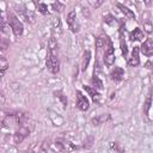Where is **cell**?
I'll return each mask as SVG.
<instances>
[{"label":"cell","mask_w":153,"mask_h":153,"mask_svg":"<svg viewBox=\"0 0 153 153\" xmlns=\"http://www.w3.org/2000/svg\"><path fill=\"white\" fill-rule=\"evenodd\" d=\"M55 147H56L57 151H61V152H66V151L68 152V151H74L75 149V147L66 140H56Z\"/></svg>","instance_id":"cell-7"},{"label":"cell","mask_w":153,"mask_h":153,"mask_svg":"<svg viewBox=\"0 0 153 153\" xmlns=\"http://www.w3.org/2000/svg\"><path fill=\"white\" fill-rule=\"evenodd\" d=\"M1 31H2L4 33L7 32V24H6V19H5L4 16H2V20H1Z\"/></svg>","instance_id":"cell-24"},{"label":"cell","mask_w":153,"mask_h":153,"mask_svg":"<svg viewBox=\"0 0 153 153\" xmlns=\"http://www.w3.org/2000/svg\"><path fill=\"white\" fill-rule=\"evenodd\" d=\"M142 24H143V29H145V31L147 33H151L153 31V24L151 23L149 19H146L145 22H142Z\"/></svg>","instance_id":"cell-19"},{"label":"cell","mask_w":153,"mask_h":153,"mask_svg":"<svg viewBox=\"0 0 153 153\" xmlns=\"http://www.w3.org/2000/svg\"><path fill=\"white\" fill-rule=\"evenodd\" d=\"M38 11L41 13H43V14H47L48 13V6L45 4H43V2H39L38 4Z\"/></svg>","instance_id":"cell-22"},{"label":"cell","mask_w":153,"mask_h":153,"mask_svg":"<svg viewBox=\"0 0 153 153\" xmlns=\"http://www.w3.org/2000/svg\"><path fill=\"white\" fill-rule=\"evenodd\" d=\"M140 50L142 51L143 55L146 56H152L153 55V39L152 38H147L142 45L140 47Z\"/></svg>","instance_id":"cell-8"},{"label":"cell","mask_w":153,"mask_h":153,"mask_svg":"<svg viewBox=\"0 0 153 153\" xmlns=\"http://www.w3.org/2000/svg\"><path fill=\"white\" fill-rule=\"evenodd\" d=\"M45 65H47V68H48V71L50 73H53V74L59 73V71H60V62H59V59H57V55H56L55 51H49V54L47 56Z\"/></svg>","instance_id":"cell-1"},{"label":"cell","mask_w":153,"mask_h":153,"mask_svg":"<svg viewBox=\"0 0 153 153\" xmlns=\"http://www.w3.org/2000/svg\"><path fill=\"white\" fill-rule=\"evenodd\" d=\"M8 25L11 26V29H12V31H13L16 37H20L23 35V30H24L23 24L13 13L8 14Z\"/></svg>","instance_id":"cell-2"},{"label":"cell","mask_w":153,"mask_h":153,"mask_svg":"<svg viewBox=\"0 0 153 153\" xmlns=\"http://www.w3.org/2000/svg\"><path fill=\"white\" fill-rule=\"evenodd\" d=\"M114 62H115V51H114L112 44L109 43V47H108V49H106V51L104 54V63L108 67H110V66L114 65Z\"/></svg>","instance_id":"cell-6"},{"label":"cell","mask_w":153,"mask_h":153,"mask_svg":"<svg viewBox=\"0 0 153 153\" xmlns=\"http://www.w3.org/2000/svg\"><path fill=\"white\" fill-rule=\"evenodd\" d=\"M0 67H1V76H2L4 73H5V71H6L7 67H8V62H7V60H6L4 56L0 57Z\"/></svg>","instance_id":"cell-20"},{"label":"cell","mask_w":153,"mask_h":153,"mask_svg":"<svg viewBox=\"0 0 153 153\" xmlns=\"http://www.w3.org/2000/svg\"><path fill=\"white\" fill-rule=\"evenodd\" d=\"M91 82H92V86H93L94 88H97V90H102V88H103V82L100 81V79H99L97 75H93Z\"/></svg>","instance_id":"cell-18"},{"label":"cell","mask_w":153,"mask_h":153,"mask_svg":"<svg viewBox=\"0 0 153 153\" xmlns=\"http://www.w3.org/2000/svg\"><path fill=\"white\" fill-rule=\"evenodd\" d=\"M103 1H104V0H88V2H90L93 7H99Z\"/></svg>","instance_id":"cell-25"},{"label":"cell","mask_w":153,"mask_h":153,"mask_svg":"<svg viewBox=\"0 0 153 153\" xmlns=\"http://www.w3.org/2000/svg\"><path fill=\"white\" fill-rule=\"evenodd\" d=\"M110 76H111V79H112L114 81H120V80H122V78L124 76V71H123L121 67H115V68L111 71Z\"/></svg>","instance_id":"cell-11"},{"label":"cell","mask_w":153,"mask_h":153,"mask_svg":"<svg viewBox=\"0 0 153 153\" xmlns=\"http://www.w3.org/2000/svg\"><path fill=\"white\" fill-rule=\"evenodd\" d=\"M129 38H130V41H142L145 38V33L140 27H136L130 32Z\"/></svg>","instance_id":"cell-12"},{"label":"cell","mask_w":153,"mask_h":153,"mask_svg":"<svg viewBox=\"0 0 153 153\" xmlns=\"http://www.w3.org/2000/svg\"><path fill=\"white\" fill-rule=\"evenodd\" d=\"M84 90L90 94V97L92 98V100L94 102V103H99V99H100V94H99V92L97 91V88H94V87H91V86H86V85H84Z\"/></svg>","instance_id":"cell-10"},{"label":"cell","mask_w":153,"mask_h":153,"mask_svg":"<svg viewBox=\"0 0 153 153\" xmlns=\"http://www.w3.org/2000/svg\"><path fill=\"white\" fill-rule=\"evenodd\" d=\"M120 42H121V49H122V54H123L124 56H127V54H128V49H127L126 42H123V37H122V36H121V39H120Z\"/></svg>","instance_id":"cell-23"},{"label":"cell","mask_w":153,"mask_h":153,"mask_svg":"<svg viewBox=\"0 0 153 153\" xmlns=\"http://www.w3.org/2000/svg\"><path fill=\"white\" fill-rule=\"evenodd\" d=\"M67 24H68L72 32H78L79 31V25H78V22H76V14H75L74 10H72L67 16Z\"/></svg>","instance_id":"cell-5"},{"label":"cell","mask_w":153,"mask_h":153,"mask_svg":"<svg viewBox=\"0 0 153 153\" xmlns=\"http://www.w3.org/2000/svg\"><path fill=\"white\" fill-rule=\"evenodd\" d=\"M105 43H110L106 36H105V37H104V36H99V37L96 38V48L100 49V48H103V47L105 45Z\"/></svg>","instance_id":"cell-15"},{"label":"cell","mask_w":153,"mask_h":153,"mask_svg":"<svg viewBox=\"0 0 153 153\" xmlns=\"http://www.w3.org/2000/svg\"><path fill=\"white\" fill-rule=\"evenodd\" d=\"M29 135H30V129H29V127H26L25 124H24V126H20V127L16 130V133L13 134V141H14L16 145H19V143H22Z\"/></svg>","instance_id":"cell-3"},{"label":"cell","mask_w":153,"mask_h":153,"mask_svg":"<svg viewBox=\"0 0 153 153\" xmlns=\"http://www.w3.org/2000/svg\"><path fill=\"white\" fill-rule=\"evenodd\" d=\"M48 149H49V143H47V141H45V142L43 143V146L39 148V151H41V152H47Z\"/></svg>","instance_id":"cell-26"},{"label":"cell","mask_w":153,"mask_h":153,"mask_svg":"<svg viewBox=\"0 0 153 153\" xmlns=\"http://www.w3.org/2000/svg\"><path fill=\"white\" fill-rule=\"evenodd\" d=\"M54 96L62 103V106H63V108L67 106V97L63 94L62 91H55V92H54Z\"/></svg>","instance_id":"cell-16"},{"label":"cell","mask_w":153,"mask_h":153,"mask_svg":"<svg viewBox=\"0 0 153 153\" xmlns=\"http://www.w3.org/2000/svg\"><path fill=\"white\" fill-rule=\"evenodd\" d=\"M152 1H153V0H143V2H145L146 6H151V5H152Z\"/></svg>","instance_id":"cell-28"},{"label":"cell","mask_w":153,"mask_h":153,"mask_svg":"<svg viewBox=\"0 0 153 153\" xmlns=\"http://www.w3.org/2000/svg\"><path fill=\"white\" fill-rule=\"evenodd\" d=\"M6 48H7V43H6V41H5V38L1 41V50L2 51H5L6 50Z\"/></svg>","instance_id":"cell-27"},{"label":"cell","mask_w":153,"mask_h":153,"mask_svg":"<svg viewBox=\"0 0 153 153\" xmlns=\"http://www.w3.org/2000/svg\"><path fill=\"white\" fill-rule=\"evenodd\" d=\"M117 7L120 8V11L127 17V18H130V19H135V14H134V12L131 11V10H129L127 6H124V5H122V4H117Z\"/></svg>","instance_id":"cell-14"},{"label":"cell","mask_w":153,"mask_h":153,"mask_svg":"<svg viewBox=\"0 0 153 153\" xmlns=\"http://www.w3.org/2000/svg\"><path fill=\"white\" fill-rule=\"evenodd\" d=\"M90 60H91V53L88 50H85L84 51V55H82V61H81V71L85 72L88 67V63H90Z\"/></svg>","instance_id":"cell-13"},{"label":"cell","mask_w":153,"mask_h":153,"mask_svg":"<svg viewBox=\"0 0 153 153\" xmlns=\"http://www.w3.org/2000/svg\"><path fill=\"white\" fill-rule=\"evenodd\" d=\"M76 106L79 110L81 111H87L88 108H90V102L88 99L80 92V91H76Z\"/></svg>","instance_id":"cell-4"},{"label":"cell","mask_w":153,"mask_h":153,"mask_svg":"<svg viewBox=\"0 0 153 153\" xmlns=\"http://www.w3.org/2000/svg\"><path fill=\"white\" fill-rule=\"evenodd\" d=\"M139 50H140V47H134V49H133V51H131V56H130V59L128 60V65H129L130 67H136V66H139V63H140Z\"/></svg>","instance_id":"cell-9"},{"label":"cell","mask_w":153,"mask_h":153,"mask_svg":"<svg viewBox=\"0 0 153 153\" xmlns=\"http://www.w3.org/2000/svg\"><path fill=\"white\" fill-rule=\"evenodd\" d=\"M151 105H152V96H151V90H149V92H148V94L146 97L145 104H143V112H145V115H148V110H149Z\"/></svg>","instance_id":"cell-17"},{"label":"cell","mask_w":153,"mask_h":153,"mask_svg":"<svg viewBox=\"0 0 153 153\" xmlns=\"http://www.w3.org/2000/svg\"><path fill=\"white\" fill-rule=\"evenodd\" d=\"M106 118H109V116H99V117H97V118H93L92 120V123H93V126H99L103 121H105Z\"/></svg>","instance_id":"cell-21"}]
</instances>
